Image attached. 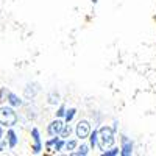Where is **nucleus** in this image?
I'll return each instance as SVG.
<instances>
[{
  "label": "nucleus",
  "instance_id": "nucleus-17",
  "mask_svg": "<svg viewBox=\"0 0 156 156\" xmlns=\"http://www.w3.org/2000/svg\"><path fill=\"white\" fill-rule=\"evenodd\" d=\"M73 154H76V156H86L87 153H89V145H86V144H83L80 148H78V151H72Z\"/></svg>",
  "mask_w": 156,
  "mask_h": 156
},
{
  "label": "nucleus",
  "instance_id": "nucleus-11",
  "mask_svg": "<svg viewBox=\"0 0 156 156\" xmlns=\"http://www.w3.org/2000/svg\"><path fill=\"white\" fill-rule=\"evenodd\" d=\"M75 114H76V109H75V108H69V109H66V114H64V122H66V123H70V122L73 120Z\"/></svg>",
  "mask_w": 156,
  "mask_h": 156
},
{
  "label": "nucleus",
  "instance_id": "nucleus-8",
  "mask_svg": "<svg viewBox=\"0 0 156 156\" xmlns=\"http://www.w3.org/2000/svg\"><path fill=\"white\" fill-rule=\"evenodd\" d=\"M6 139H8V147H9V148H14V147L17 145V142H19V137H17V134H16L14 129H8Z\"/></svg>",
  "mask_w": 156,
  "mask_h": 156
},
{
  "label": "nucleus",
  "instance_id": "nucleus-9",
  "mask_svg": "<svg viewBox=\"0 0 156 156\" xmlns=\"http://www.w3.org/2000/svg\"><path fill=\"white\" fill-rule=\"evenodd\" d=\"M6 98H8V103L11 106H22L23 105V101L14 92H9V90H8V92H6Z\"/></svg>",
  "mask_w": 156,
  "mask_h": 156
},
{
  "label": "nucleus",
  "instance_id": "nucleus-3",
  "mask_svg": "<svg viewBox=\"0 0 156 156\" xmlns=\"http://www.w3.org/2000/svg\"><path fill=\"white\" fill-rule=\"evenodd\" d=\"M89 133H90V123L86 120V119H83V120H80L76 123V126H75V134H76V137L78 139H87V136H89Z\"/></svg>",
  "mask_w": 156,
  "mask_h": 156
},
{
  "label": "nucleus",
  "instance_id": "nucleus-5",
  "mask_svg": "<svg viewBox=\"0 0 156 156\" xmlns=\"http://www.w3.org/2000/svg\"><path fill=\"white\" fill-rule=\"evenodd\" d=\"M64 120H61L59 117L58 119H55L53 122H50L48 123V126H47V133H48V136H59V133L62 131V128H64Z\"/></svg>",
  "mask_w": 156,
  "mask_h": 156
},
{
  "label": "nucleus",
  "instance_id": "nucleus-10",
  "mask_svg": "<svg viewBox=\"0 0 156 156\" xmlns=\"http://www.w3.org/2000/svg\"><path fill=\"white\" fill-rule=\"evenodd\" d=\"M59 98H61V95H59V92H56V90H51V92L47 95V100H48L50 105H58Z\"/></svg>",
  "mask_w": 156,
  "mask_h": 156
},
{
  "label": "nucleus",
  "instance_id": "nucleus-2",
  "mask_svg": "<svg viewBox=\"0 0 156 156\" xmlns=\"http://www.w3.org/2000/svg\"><path fill=\"white\" fill-rule=\"evenodd\" d=\"M19 120L17 117V112L14 111L12 106H0V125L2 126H8V128H12Z\"/></svg>",
  "mask_w": 156,
  "mask_h": 156
},
{
  "label": "nucleus",
  "instance_id": "nucleus-15",
  "mask_svg": "<svg viewBox=\"0 0 156 156\" xmlns=\"http://www.w3.org/2000/svg\"><path fill=\"white\" fill-rule=\"evenodd\" d=\"M87 137H89V142H90L89 147H90V148H95V147H97V129H94V131L90 129V133H89Z\"/></svg>",
  "mask_w": 156,
  "mask_h": 156
},
{
  "label": "nucleus",
  "instance_id": "nucleus-18",
  "mask_svg": "<svg viewBox=\"0 0 156 156\" xmlns=\"http://www.w3.org/2000/svg\"><path fill=\"white\" fill-rule=\"evenodd\" d=\"M66 105H61L59 108H58V111H56V117H59V119H62L64 117V114H66Z\"/></svg>",
  "mask_w": 156,
  "mask_h": 156
},
{
  "label": "nucleus",
  "instance_id": "nucleus-16",
  "mask_svg": "<svg viewBox=\"0 0 156 156\" xmlns=\"http://www.w3.org/2000/svg\"><path fill=\"white\" fill-rule=\"evenodd\" d=\"M103 153V156H115V154H119L120 153V148L119 147H111V150H103L101 151Z\"/></svg>",
  "mask_w": 156,
  "mask_h": 156
},
{
  "label": "nucleus",
  "instance_id": "nucleus-19",
  "mask_svg": "<svg viewBox=\"0 0 156 156\" xmlns=\"http://www.w3.org/2000/svg\"><path fill=\"white\" fill-rule=\"evenodd\" d=\"M3 139V129H2V126H0V140Z\"/></svg>",
  "mask_w": 156,
  "mask_h": 156
},
{
  "label": "nucleus",
  "instance_id": "nucleus-6",
  "mask_svg": "<svg viewBox=\"0 0 156 156\" xmlns=\"http://www.w3.org/2000/svg\"><path fill=\"white\" fill-rule=\"evenodd\" d=\"M120 154L122 156H131L133 154V140L126 136L120 137Z\"/></svg>",
  "mask_w": 156,
  "mask_h": 156
},
{
  "label": "nucleus",
  "instance_id": "nucleus-20",
  "mask_svg": "<svg viewBox=\"0 0 156 156\" xmlns=\"http://www.w3.org/2000/svg\"><path fill=\"white\" fill-rule=\"evenodd\" d=\"M0 151H3V147H0Z\"/></svg>",
  "mask_w": 156,
  "mask_h": 156
},
{
  "label": "nucleus",
  "instance_id": "nucleus-14",
  "mask_svg": "<svg viewBox=\"0 0 156 156\" xmlns=\"http://www.w3.org/2000/svg\"><path fill=\"white\" fill-rule=\"evenodd\" d=\"M70 133H72V125L70 123H64V128H62V131L59 133V137L67 139L70 136Z\"/></svg>",
  "mask_w": 156,
  "mask_h": 156
},
{
  "label": "nucleus",
  "instance_id": "nucleus-12",
  "mask_svg": "<svg viewBox=\"0 0 156 156\" xmlns=\"http://www.w3.org/2000/svg\"><path fill=\"white\" fill-rule=\"evenodd\" d=\"M37 90H39V87H33V84H28L27 87H25V97L27 98H34Z\"/></svg>",
  "mask_w": 156,
  "mask_h": 156
},
{
  "label": "nucleus",
  "instance_id": "nucleus-7",
  "mask_svg": "<svg viewBox=\"0 0 156 156\" xmlns=\"http://www.w3.org/2000/svg\"><path fill=\"white\" fill-rule=\"evenodd\" d=\"M31 137H33V142H34V145L31 147V150L36 154L41 153V150H42V140H41V133H39L37 128H33L31 129Z\"/></svg>",
  "mask_w": 156,
  "mask_h": 156
},
{
  "label": "nucleus",
  "instance_id": "nucleus-1",
  "mask_svg": "<svg viewBox=\"0 0 156 156\" xmlns=\"http://www.w3.org/2000/svg\"><path fill=\"white\" fill-rule=\"evenodd\" d=\"M115 142V131L112 126H101L98 131H97V145L100 147V150H106V148H111Z\"/></svg>",
  "mask_w": 156,
  "mask_h": 156
},
{
  "label": "nucleus",
  "instance_id": "nucleus-4",
  "mask_svg": "<svg viewBox=\"0 0 156 156\" xmlns=\"http://www.w3.org/2000/svg\"><path fill=\"white\" fill-rule=\"evenodd\" d=\"M64 142H66V139H62L59 136H51V139L45 142V148L51 151H61L64 148Z\"/></svg>",
  "mask_w": 156,
  "mask_h": 156
},
{
  "label": "nucleus",
  "instance_id": "nucleus-13",
  "mask_svg": "<svg viewBox=\"0 0 156 156\" xmlns=\"http://www.w3.org/2000/svg\"><path fill=\"white\" fill-rule=\"evenodd\" d=\"M76 147H78V142H76V140H73V139H70V140H67V139H66V142H64V148H66L69 153H72Z\"/></svg>",
  "mask_w": 156,
  "mask_h": 156
}]
</instances>
